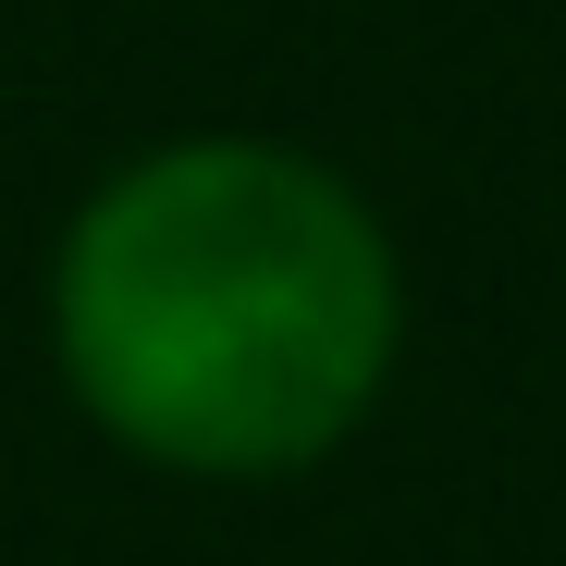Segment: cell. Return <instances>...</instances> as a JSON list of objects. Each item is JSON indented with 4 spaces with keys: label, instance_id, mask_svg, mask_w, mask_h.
Listing matches in <instances>:
<instances>
[{
    "label": "cell",
    "instance_id": "cell-1",
    "mask_svg": "<svg viewBox=\"0 0 566 566\" xmlns=\"http://www.w3.org/2000/svg\"><path fill=\"white\" fill-rule=\"evenodd\" d=\"M74 382L185 468H283L382 382L395 283L369 222L271 148H185L112 185L62 271Z\"/></svg>",
    "mask_w": 566,
    "mask_h": 566
}]
</instances>
